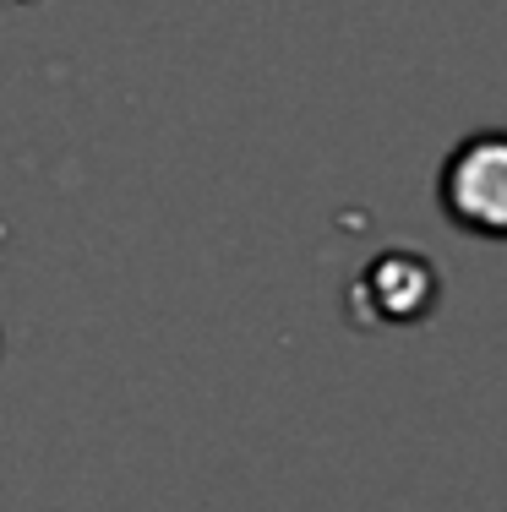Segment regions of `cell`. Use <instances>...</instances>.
Returning <instances> with one entry per match:
<instances>
[{
  "instance_id": "2",
  "label": "cell",
  "mask_w": 507,
  "mask_h": 512,
  "mask_svg": "<svg viewBox=\"0 0 507 512\" xmlns=\"http://www.w3.org/2000/svg\"><path fill=\"white\" fill-rule=\"evenodd\" d=\"M366 295H371V316L377 322H420L437 306V273L415 251H388L355 284V300H366Z\"/></svg>"
},
{
  "instance_id": "1",
  "label": "cell",
  "mask_w": 507,
  "mask_h": 512,
  "mask_svg": "<svg viewBox=\"0 0 507 512\" xmlns=\"http://www.w3.org/2000/svg\"><path fill=\"white\" fill-rule=\"evenodd\" d=\"M437 197H442L448 224L497 240L507 229V148H502V137L480 131V137L458 142L453 158L442 164Z\"/></svg>"
}]
</instances>
